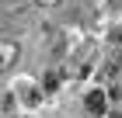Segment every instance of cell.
<instances>
[{"instance_id":"1","label":"cell","mask_w":122,"mask_h":118,"mask_svg":"<svg viewBox=\"0 0 122 118\" xmlns=\"http://www.w3.org/2000/svg\"><path fill=\"white\" fill-rule=\"evenodd\" d=\"M84 108L91 111V115H105V111H108V108H105V94H101V90H91V94L84 97Z\"/></svg>"},{"instance_id":"2","label":"cell","mask_w":122,"mask_h":118,"mask_svg":"<svg viewBox=\"0 0 122 118\" xmlns=\"http://www.w3.org/2000/svg\"><path fill=\"white\" fill-rule=\"evenodd\" d=\"M14 63H18V42H4V63H0V70L10 73Z\"/></svg>"},{"instance_id":"3","label":"cell","mask_w":122,"mask_h":118,"mask_svg":"<svg viewBox=\"0 0 122 118\" xmlns=\"http://www.w3.org/2000/svg\"><path fill=\"white\" fill-rule=\"evenodd\" d=\"M59 87V70H52V73H46V90H56Z\"/></svg>"},{"instance_id":"4","label":"cell","mask_w":122,"mask_h":118,"mask_svg":"<svg viewBox=\"0 0 122 118\" xmlns=\"http://www.w3.org/2000/svg\"><path fill=\"white\" fill-rule=\"evenodd\" d=\"M14 111V94H4V115H10Z\"/></svg>"},{"instance_id":"5","label":"cell","mask_w":122,"mask_h":118,"mask_svg":"<svg viewBox=\"0 0 122 118\" xmlns=\"http://www.w3.org/2000/svg\"><path fill=\"white\" fill-rule=\"evenodd\" d=\"M35 4H38V7H56L59 0H35Z\"/></svg>"},{"instance_id":"6","label":"cell","mask_w":122,"mask_h":118,"mask_svg":"<svg viewBox=\"0 0 122 118\" xmlns=\"http://www.w3.org/2000/svg\"><path fill=\"white\" fill-rule=\"evenodd\" d=\"M119 4H122V0H112V7H119Z\"/></svg>"},{"instance_id":"7","label":"cell","mask_w":122,"mask_h":118,"mask_svg":"<svg viewBox=\"0 0 122 118\" xmlns=\"http://www.w3.org/2000/svg\"><path fill=\"white\" fill-rule=\"evenodd\" d=\"M112 118H122V111H115V115H112Z\"/></svg>"}]
</instances>
